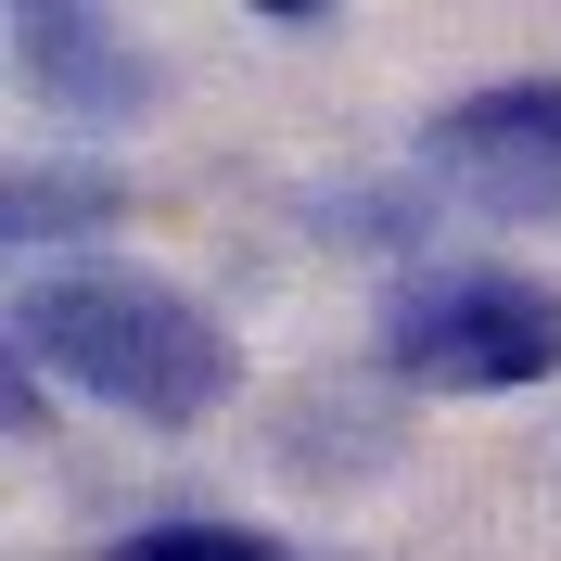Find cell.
<instances>
[{
    "label": "cell",
    "instance_id": "4",
    "mask_svg": "<svg viewBox=\"0 0 561 561\" xmlns=\"http://www.w3.org/2000/svg\"><path fill=\"white\" fill-rule=\"evenodd\" d=\"M13 65H26V90H38L51 115H77V128H90V115H140V103H153V65H140L128 38L90 26V13H51V0L13 13Z\"/></svg>",
    "mask_w": 561,
    "mask_h": 561
},
{
    "label": "cell",
    "instance_id": "6",
    "mask_svg": "<svg viewBox=\"0 0 561 561\" xmlns=\"http://www.w3.org/2000/svg\"><path fill=\"white\" fill-rule=\"evenodd\" d=\"M103 561H294V549L255 536V524H140V536H115Z\"/></svg>",
    "mask_w": 561,
    "mask_h": 561
},
{
    "label": "cell",
    "instance_id": "3",
    "mask_svg": "<svg viewBox=\"0 0 561 561\" xmlns=\"http://www.w3.org/2000/svg\"><path fill=\"white\" fill-rule=\"evenodd\" d=\"M421 167H447L459 192H497V205H549L561 192V77L447 103L434 128H421Z\"/></svg>",
    "mask_w": 561,
    "mask_h": 561
},
{
    "label": "cell",
    "instance_id": "1",
    "mask_svg": "<svg viewBox=\"0 0 561 561\" xmlns=\"http://www.w3.org/2000/svg\"><path fill=\"white\" fill-rule=\"evenodd\" d=\"M13 357L26 370H65L77 396L153 421V434H192L243 383V345L192 294H167V280H140V268H26L13 280Z\"/></svg>",
    "mask_w": 561,
    "mask_h": 561
},
{
    "label": "cell",
    "instance_id": "2",
    "mask_svg": "<svg viewBox=\"0 0 561 561\" xmlns=\"http://www.w3.org/2000/svg\"><path fill=\"white\" fill-rule=\"evenodd\" d=\"M383 357H396V383H421V396L549 383V370H561V294H549V280H511V268L409 280L396 319H383Z\"/></svg>",
    "mask_w": 561,
    "mask_h": 561
},
{
    "label": "cell",
    "instance_id": "5",
    "mask_svg": "<svg viewBox=\"0 0 561 561\" xmlns=\"http://www.w3.org/2000/svg\"><path fill=\"white\" fill-rule=\"evenodd\" d=\"M103 217H115V179H103V167H77V179H13V192H0V230H13V243L103 230Z\"/></svg>",
    "mask_w": 561,
    "mask_h": 561
}]
</instances>
